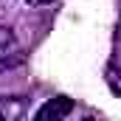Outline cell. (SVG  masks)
<instances>
[{"label": "cell", "mask_w": 121, "mask_h": 121, "mask_svg": "<svg viewBox=\"0 0 121 121\" xmlns=\"http://www.w3.org/2000/svg\"><path fill=\"white\" fill-rule=\"evenodd\" d=\"M9 45H14V34H11V28H3L0 26V51L9 48Z\"/></svg>", "instance_id": "4"}, {"label": "cell", "mask_w": 121, "mask_h": 121, "mask_svg": "<svg viewBox=\"0 0 121 121\" xmlns=\"http://www.w3.org/2000/svg\"><path fill=\"white\" fill-rule=\"evenodd\" d=\"M70 110H73V101H70L68 96H54V99H48V101L37 110L34 121H65L70 116Z\"/></svg>", "instance_id": "1"}, {"label": "cell", "mask_w": 121, "mask_h": 121, "mask_svg": "<svg viewBox=\"0 0 121 121\" xmlns=\"http://www.w3.org/2000/svg\"><path fill=\"white\" fill-rule=\"evenodd\" d=\"M82 121H104V118H93V116H87V118H82Z\"/></svg>", "instance_id": "7"}, {"label": "cell", "mask_w": 121, "mask_h": 121, "mask_svg": "<svg viewBox=\"0 0 121 121\" xmlns=\"http://www.w3.org/2000/svg\"><path fill=\"white\" fill-rule=\"evenodd\" d=\"M26 113V101L20 96H0V121H17Z\"/></svg>", "instance_id": "2"}, {"label": "cell", "mask_w": 121, "mask_h": 121, "mask_svg": "<svg viewBox=\"0 0 121 121\" xmlns=\"http://www.w3.org/2000/svg\"><path fill=\"white\" fill-rule=\"evenodd\" d=\"M28 6H45V3H54V0H26Z\"/></svg>", "instance_id": "6"}, {"label": "cell", "mask_w": 121, "mask_h": 121, "mask_svg": "<svg viewBox=\"0 0 121 121\" xmlns=\"http://www.w3.org/2000/svg\"><path fill=\"white\" fill-rule=\"evenodd\" d=\"M20 62H23L20 54H14V56H11V54H0V70H9V68H14V65H20Z\"/></svg>", "instance_id": "3"}, {"label": "cell", "mask_w": 121, "mask_h": 121, "mask_svg": "<svg viewBox=\"0 0 121 121\" xmlns=\"http://www.w3.org/2000/svg\"><path fill=\"white\" fill-rule=\"evenodd\" d=\"M107 82H110V90L118 93V82H116V65H110V68H107Z\"/></svg>", "instance_id": "5"}]
</instances>
